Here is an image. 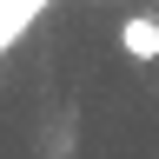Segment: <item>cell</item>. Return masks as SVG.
I'll use <instances>...</instances> for the list:
<instances>
[{
  "label": "cell",
  "instance_id": "obj_1",
  "mask_svg": "<svg viewBox=\"0 0 159 159\" xmlns=\"http://www.w3.org/2000/svg\"><path fill=\"white\" fill-rule=\"evenodd\" d=\"M119 53L152 66V60H159V20L152 13H126V20H119Z\"/></svg>",
  "mask_w": 159,
  "mask_h": 159
},
{
  "label": "cell",
  "instance_id": "obj_2",
  "mask_svg": "<svg viewBox=\"0 0 159 159\" xmlns=\"http://www.w3.org/2000/svg\"><path fill=\"white\" fill-rule=\"evenodd\" d=\"M40 7H47V0H0V53H7L13 40L27 33V20H33Z\"/></svg>",
  "mask_w": 159,
  "mask_h": 159
}]
</instances>
